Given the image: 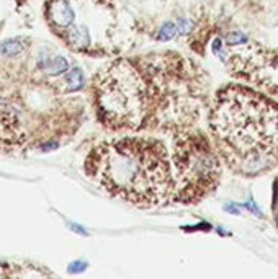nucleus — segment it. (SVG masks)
I'll use <instances>...</instances> for the list:
<instances>
[{
  "instance_id": "obj_1",
  "label": "nucleus",
  "mask_w": 278,
  "mask_h": 279,
  "mask_svg": "<svg viewBox=\"0 0 278 279\" xmlns=\"http://www.w3.org/2000/svg\"><path fill=\"white\" fill-rule=\"evenodd\" d=\"M214 144L232 171L255 176L278 162V103L241 85L222 88L209 113Z\"/></svg>"
},
{
  "instance_id": "obj_2",
  "label": "nucleus",
  "mask_w": 278,
  "mask_h": 279,
  "mask_svg": "<svg viewBox=\"0 0 278 279\" xmlns=\"http://www.w3.org/2000/svg\"><path fill=\"white\" fill-rule=\"evenodd\" d=\"M85 170L111 196L138 208H155L174 196L169 152L152 137H121L100 144L88 155Z\"/></svg>"
},
{
  "instance_id": "obj_3",
  "label": "nucleus",
  "mask_w": 278,
  "mask_h": 279,
  "mask_svg": "<svg viewBox=\"0 0 278 279\" xmlns=\"http://www.w3.org/2000/svg\"><path fill=\"white\" fill-rule=\"evenodd\" d=\"M100 121L115 131H136L146 121L149 85L135 64L118 59L100 72L93 85Z\"/></svg>"
},
{
  "instance_id": "obj_4",
  "label": "nucleus",
  "mask_w": 278,
  "mask_h": 279,
  "mask_svg": "<svg viewBox=\"0 0 278 279\" xmlns=\"http://www.w3.org/2000/svg\"><path fill=\"white\" fill-rule=\"evenodd\" d=\"M174 198L179 203H198L213 191L219 180V162L203 136H182L174 154Z\"/></svg>"
},
{
  "instance_id": "obj_5",
  "label": "nucleus",
  "mask_w": 278,
  "mask_h": 279,
  "mask_svg": "<svg viewBox=\"0 0 278 279\" xmlns=\"http://www.w3.org/2000/svg\"><path fill=\"white\" fill-rule=\"evenodd\" d=\"M38 67L46 72L48 75H61V74H64L66 70H69V62L63 56H56L54 59L40 60Z\"/></svg>"
},
{
  "instance_id": "obj_6",
  "label": "nucleus",
  "mask_w": 278,
  "mask_h": 279,
  "mask_svg": "<svg viewBox=\"0 0 278 279\" xmlns=\"http://www.w3.org/2000/svg\"><path fill=\"white\" fill-rule=\"evenodd\" d=\"M25 44L20 38H12V40H7L3 44H0V54L5 56V57H13V56H18L23 53Z\"/></svg>"
},
{
  "instance_id": "obj_7",
  "label": "nucleus",
  "mask_w": 278,
  "mask_h": 279,
  "mask_svg": "<svg viewBox=\"0 0 278 279\" xmlns=\"http://www.w3.org/2000/svg\"><path fill=\"white\" fill-rule=\"evenodd\" d=\"M82 87H83V72L79 67H75V69H72L66 75V88H68V92H77Z\"/></svg>"
},
{
  "instance_id": "obj_8",
  "label": "nucleus",
  "mask_w": 278,
  "mask_h": 279,
  "mask_svg": "<svg viewBox=\"0 0 278 279\" xmlns=\"http://www.w3.org/2000/svg\"><path fill=\"white\" fill-rule=\"evenodd\" d=\"M177 31H179V28H177L175 23H164L162 26H160L159 30V35H157V40L159 41H170L172 38H175Z\"/></svg>"
},
{
  "instance_id": "obj_9",
  "label": "nucleus",
  "mask_w": 278,
  "mask_h": 279,
  "mask_svg": "<svg viewBox=\"0 0 278 279\" xmlns=\"http://www.w3.org/2000/svg\"><path fill=\"white\" fill-rule=\"evenodd\" d=\"M226 43L229 44V46H236V44H246L247 43V36L242 35V33L239 31H232L229 35L226 36Z\"/></svg>"
},
{
  "instance_id": "obj_10",
  "label": "nucleus",
  "mask_w": 278,
  "mask_h": 279,
  "mask_svg": "<svg viewBox=\"0 0 278 279\" xmlns=\"http://www.w3.org/2000/svg\"><path fill=\"white\" fill-rule=\"evenodd\" d=\"M87 270V263L85 261H72V263L69 265L68 271L70 273V275H77V273H83Z\"/></svg>"
},
{
  "instance_id": "obj_11",
  "label": "nucleus",
  "mask_w": 278,
  "mask_h": 279,
  "mask_svg": "<svg viewBox=\"0 0 278 279\" xmlns=\"http://www.w3.org/2000/svg\"><path fill=\"white\" fill-rule=\"evenodd\" d=\"M246 208H247L249 211H252V213H254L255 216H262V214H260V209L254 204V201H252V199L247 201V203H246Z\"/></svg>"
},
{
  "instance_id": "obj_12",
  "label": "nucleus",
  "mask_w": 278,
  "mask_h": 279,
  "mask_svg": "<svg viewBox=\"0 0 278 279\" xmlns=\"http://www.w3.org/2000/svg\"><path fill=\"white\" fill-rule=\"evenodd\" d=\"M224 209L227 211V213H231V214H241V209H239L236 204H226Z\"/></svg>"
},
{
  "instance_id": "obj_13",
  "label": "nucleus",
  "mask_w": 278,
  "mask_h": 279,
  "mask_svg": "<svg viewBox=\"0 0 278 279\" xmlns=\"http://www.w3.org/2000/svg\"><path fill=\"white\" fill-rule=\"evenodd\" d=\"M69 225H70V230H75L77 233H80V235H87V232L83 230L80 225H77V224H69Z\"/></svg>"
},
{
  "instance_id": "obj_14",
  "label": "nucleus",
  "mask_w": 278,
  "mask_h": 279,
  "mask_svg": "<svg viewBox=\"0 0 278 279\" xmlns=\"http://www.w3.org/2000/svg\"><path fill=\"white\" fill-rule=\"evenodd\" d=\"M274 209H278V180L275 181V196H274Z\"/></svg>"
},
{
  "instance_id": "obj_15",
  "label": "nucleus",
  "mask_w": 278,
  "mask_h": 279,
  "mask_svg": "<svg viewBox=\"0 0 278 279\" xmlns=\"http://www.w3.org/2000/svg\"><path fill=\"white\" fill-rule=\"evenodd\" d=\"M188 26H190V23H188V21H185V20H182L180 21V33H185V30H188Z\"/></svg>"
},
{
  "instance_id": "obj_16",
  "label": "nucleus",
  "mask_w": 278,
  "mask_h": 279,
  "mask_svg": "<svg viewBox=\"0 0 278 279\" xmlns=\"http://www.w3.org/2000/svg\"><path fill=\"white\" fill-rule=\"evenodd\" d=\"M275 213H277V214H275V219H277V225H278V209L275 211Z\"/></svg>"
}]
</instances>
